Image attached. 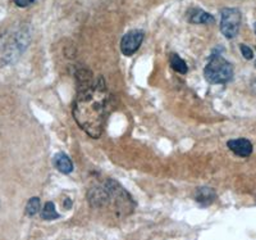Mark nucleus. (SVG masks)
<instances>
[{"instance_id": "obj_1", "label": "nucleus", "mask_w": 256, "mask_h": 240, "mask_svg": "<svg viewBox=\"0 0 256 240\" xmlns=\"http://www.w3.org/2000/svg\"><path fill=\"white\" fill-rule=\"evenodd\" d=\"M77 98L73 106V117L78 126L91 138L98 139L104 127L108 109V91L100 77L94 81L90 71L81 70L77 74Z\"/></svg>"}, {"instance_id": "obj_2", "label": "nucleus", "mask_w": 256, "mask_h": 240, "mask_svg": "<svg viewBox=\"0 0 256 240\" xmlns=\"http://www.w3.org/2000/svg\"><path fill=\"white\" fill-rule=\"evenodd\" d=\"M210 84H227L233 79V67L220 54H212L204 70Z\"/></svg>"}, {"instance_id": "obj_3", "label": "nucleus", "mask_w": 256, "mask_h": 240, "mask_svg": "<svg viewBox=\"0 0 256 240\" xmlns=\"http://www.w3.org/2000/svg\"><path fill=\"white\" fill-rule=\"evenodd\" d=\"M220 31L227 39L236 38L241 25V12L236 8H224L220 12Z\"/></svg>"}, {"instance_id": "obj_4", "label": "nucleus", "mask_w": 256, "mask_h": 240, "mask_svg": "<svg viewBox=\"0 0 256 240\" xmlns=\"http://www.w3.org/2000/svg\"><path fill=\"white\" fill-rule=\"evenodd\" d=\"M144 33L140 30H132L126 34L120 41V50L127 57H131L138 50L140 45L142 44Z\"/></svg>"}, {"instance_id": "obj_5", "label": "nucleus", "mask_w": 256, "mask_h": 240, "mask_svg": "<svg viewBox=\"0 0 256 240\" xmlns=\"http://www.w3.org/2000/svg\"><path fill=\"white\" fill-rule=\"evenodd\" d=\"M88 202L94 208H102L108 205L110 203V193L108 187L105 186H96L91 189L88 193Z\"/></svg>"}, {"instance_id": "obj_6", "label": "nucleus", "mask_w": 256, "mask_h": 240, "mask_svg": "<svg viewBox=\"0 0 256 240\" xmlns=\"http://www.w3.org/2000/svg\"><path fill=\"white\" fill-rule=\"evenodd\" d=\"M228 148L238 157H250L252 153V144L248 139H234L227 143Z\"/></svg>"}, {"instance_id": "obj_7", "label": "nucleus", "mask_w": 256, "mask_h": 240, "mask_svg": "<svg viewBox=\"0 0 256 240\" xmlns=\"http://www.w3.org/2000/svg\"><path fill=\"white\" fill-rule=\"evenodd\" d=\"M54 166H56V170L62 173H70L73 171V163L70 161V158L67 154L64 153H58V154L54 155Z\"/></svg>"}, {"instance_id": "obj_8", "label": "nucleus", "mask_w": 256, "mask_h": 240, "mask_svg": "<svg viewBox=\"0 0 256 240\" xmlns=\"http://www.w3.org/2000/svg\"><path fill=\"white\" fill-rule=\"evenodd\" d=\"M216 191L210 187H198L196 191V202L202 205H209L216 199Z\"/></svg>"}, {"instance_id": "obj_9", "label": "nucleus", "mask_w": 256, "mask_h": 240, "mask_svg": "<svg viewBox=\"0 0 256 240\" xmlns=\"http://www.w3.org/2000/svg\"><path fill=\"white\" fill-rule=\"evenodd\" d=\"M188 20L191 24H212L214 22V17L210 13L204 12L201 9H194L190 12Z\"/></svg>"}, {"instance_id": "obj_10", "label": "nucleus", "mask_w": 256, "mask_h": 240, "mask_svg": "<svg viewBox=\"0 0 256 240\" xmlns=\"http://www.w3.org/2000/svg\"><path fill=\"white\" fill-rule=\"evenodd\" d=\"M41 218L45 221H52V220H56V218H59V213L56 212L54 203L52 202L45 203L44 208L41 209Z\"/></svg>"}, {"instance_id": "obj_11", "label": "nucleus", "mask_w": 256, "mask_h": 240, "mask_svg": "<svg viewBox=\"0 0 256 240\" xmlns=\"http://www.w3.org/2000/svg\"><path fill=\"white\" fill-rule=\"evenodd\" d=\"M170 66H172L173 70H174L176 72H178V74L184 75L187 74V71H188L186 62L180 58L178 54H172V56H170Z\"/></svg>"}, {"instance_id": "obj_12", "label": "nucleus", "mask_w": 256, "mask_h": 240, "mask_svg": "<svg viewBox=\"0 0 256 240\" xmlns=\"http://www.w3.org/2000/svg\"><path fill=\"white\" fill-rule=\"evenodd\" d=\"M40 199H38V196H34V198H31V199L27 202V205H26V214L30 217H34L35 214L38 213V211H40Z\"/></svg>"}, {"instance_id": "obj_13", "label": "nucleus", "mask_w": 256, "mask_h": 240, "mask_svg": "<svg viewBox=\"0 0 256 240\" xmlns=\"http://www.w3.org/2000/svg\"><path fill=\"white\" fill-rule=\"evenodd\" d=\"M240 49H241V53L242 56H244V59H252L254 58V52L251 48H248V45H244V44H241V47H240Z\"/></svg>"}, {"instance_id": "obj_14", "label": "nucleus", "mask_w": 256, "mask_h": 240, "mask_svg": "<svg viewBox=\"0 0 256 240\" xmlns=\"http://www.w3.org/2000/svg\"><path fill=\"white\" fill-rule=\"evenodd\" d=\"M34 3H35V0H14V4L20 8H26Z\"/></svg>"}, {"instance_id": "obj_15", "label": "nucleus", "mask_w": 256, "mask_h": 240, "mask_svg": "<svg viewBox=\"0 0 256 240\" xmlns=\"http://www.w3.org/2000/svg\"><path fill=\"white\" fill-rule=\"evenodd\" d=\"M254 30H255V34H256V24H255V26H254Z\"/></svg>"}]
</instances>
